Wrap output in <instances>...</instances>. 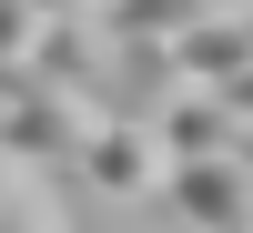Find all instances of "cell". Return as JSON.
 I'll return each instance as SVG.
<instances>
[{"mask_svg": "<svg viewBox=\"0 0 253 233\" xmlns=\"http://www.w3.org/2000/svg\"><path fill=\"white\" fill-rule=\"evenodd\" d=\"M172 213L193 233H253V162L243 152H203V162H172Z\"/></svg>", "mask_w": 253, "mask_h": 233, "instance_id": "obj_3", "label": "cell"}, {"mask_svg": "<svg viewBox=\"0 0 253 233\" xmlns=\"http://www.w3.org/2000/svg\"><path fill=\"white\" fill-rule=\"evenodd\" d=\"M0 233H71V213H61L51 193H31V203H10V213H0Z\"/></svg>", "mask_w": 253, "mask_h": 233, "instance_id": "obj_9", "label": "cell"}, {"mask_svg": "<svg viewBox=\"0 0 253 233\" xmlns=\"http://www.w3.org/2000/svg\"><path fill=\"white\" fill-rule=\"evenodd\" d=\"M101 142V101H81V92H31V101H0V152L10 162H81Z\"/></svg>", "mask_w": 253, "mask_h": 233, "instance_id": "obj_2", "label": "cell"}, {"mask_svg": "<svg viewBox=\"0 0 253 233\" xmlns=\"http://www.w3.org/2000/svg\"><path fill=\"white\" fill-rule=\"evenodd\" d=\"M233 132H243L233 101H223V92H193L172 122H162V152H172V162H203V152H233Z\"/></svg>", "mask_w": 253, "mask_h": 233, "instance_id": "obj_7", "label": "cell"}, {"mask_svg": "<svg viewBox=\"0 0 253 233\" xmlns=\"http://www.w3.org/2000/svg\"><path fill=\"white\" fill-rule=\"evenodd\" d=\"M31 193H51V183H41L31 162H10V152H0V213H10V203H31Z\"/></svg>", "mask_w": 253, "mask_h": 233, "instance_id": "obj_10", "label": "cell"}, {"mask_svg": "<svg viewBox=\"0 0 253 233\" xmlns=\"http://www.w3.org/2000/svg\"><path fill=\"white\" fill-rule=\"evenodd\" d=\"M233 152H243V162H253V122H243V132H233Z\"/></svg>", "mask_w": 253, "mask_h": 233, "instance_id": "obj_13", "label": "cell"}, {"mask_svg": "<svg viewBox=\"0 0 253 233\" xmlns=\"http://www.w3.org/2000/svg\"><path fill=\"white\" fill-rule=\"evenodd\" d=\"M81 173L112 203H152L162 183H172V152H162V132H142V122H101V142L81 152Z\"/></svg>", "mask_w": 253, "mask_h": 233, "instance_id": "obj_4", "label": "cell"}, {"mask_svg": "<svg viewBox=\"0 0 253 233\" xmlns=\"http://www.w3.org/2000/svg\"><path fill=\"white\" fill-rule=\"evenodd\" d=\"M172 61H182L193 92H233V81L253 71V20H203V31L172 41Z\"/></svg>", "mask_w": 253, "mask_h": 233, "instance_id": "obj_5", "label": "cell"}, {"mask_svg": "<svg viewBox=\"0 0 253 233\" xmlns=\"http://www.w3.org/2000/svg\"><path fill=\"white\" fill-rule=\"evenodd\" d=\"M203 20H253V0H112V41H182Z\"/></svg>", "mask_w": 253, "mask_h": 233, "instance_id": "obj_6", "label": "cell"}, {"mask_svg": "<svg viewBox=\"0 0 253 233\" xmlns=\"http://www.w3.org/2000/svg\"><path fill=\"white\" fill-rule=\"evenodd\" d=\"M101 122H142V132H162V122L193 101V81H182L172 41H112V61H101Z\"/></svg>", "mask_w": 253, "mask_h": 233, "instance_id": "obj_1", "label": "cell"}, {"mask_svg": "<svg viewBox=\"0 0 253 233\" xmlns=\"http://www.w3.org/2000/svg\"><path fill=\"white\" fill-rule=\"evenodd\" d=\"M31 41H41V20L20 10V0H0V71H20V61H31Z\"/></svg>", "mask_w": 253, "mask_h": 233, "instance_id": "obj_8", "label": "cell"}, {"mask_svg": "<svg viewBox=\"0 0 253 233\" xmlns=\"http://www.w3.org/2000/svg\"><path fill=\"white\" fill-rule=\"evenodd\" d=\"M223 101H233V122H253V71L233 81V92H223Z\"/></svg>", "mask_w": 253, "mask_h": 233, "instance_id": "obj_12", "label": "cell"}, {"mask_svg": "<svg viewBox=\"0 0 253 233\" xmlns=\"http://www.w3.org/2000/svg\"><path fill=\"white\" fill-rule=\"evenodd\" d=\"M20 10H31V20H91L101 0H20Z\"/></svg>", "mask_w": 253, "mask_h": 233, "instance_id": "obj_11", "label": "cell"}]
</instances>
